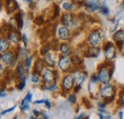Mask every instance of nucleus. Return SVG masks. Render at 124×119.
Instances as JSON below:
<instances>
[{
  "label": "nucleus",
  "instance_id": "393cba45",
  "mask_svg": "<svg viewBox=\"0 0 124 119\" xmlns=\"http://www.w3.org/2000/svg\"><path fill=\"white\" fill-rule=\"evenodd\" d=\"M16 20L18 22V25H19V28H22L23 26V19H22V15L21 14H17V15L16 16Z\"/></svg>",
  "mask_w": 124,
  "mask_h": 119
},
{
  "label": "nucleus",
  "instance_id": "f704fd0d",
  "mask_svg": "<svg viewBox=\"0 0 124 119\" xmlns=\"http://www.w3.org/2000/svg\"><path fill=\"white\" fill-rule=\"evenodd\" d=\"M76 100H77V98H76L75 95H70L69 98H68V101L71 102V103H76Z\"/></svg>",
  "mask_w": 124,
  "mask_h": 119
},
{
  "label": "nucleus",
  "instance_id": "2f4dec72",
  "mask_svg": "<svg viewBox=\"0 0 124 119\" xmlns=\"http://www.w3.org/2000/svg\"><path fill=\"white\" fill-rule=\"evenodd\" d=\"M58 15H59V7H58L57 5H54V18H56Z\"/></svg>",
  "mask_w": 124,
  "mask_h": 119
},
{
  "label": "nucleus",
  "instance_id": "f3484780",
  "mask_svg": "<svg viewBox=\"0 0 124 119\" xmlns=\"http://www.w3.org/2000/svg\"><path fill=\"white\" fill-rule=\"evenodd\" d=\"M44 61L46 62L48 65L50 66H54V56L51 53H48L44 56Z\"/></svg>",
  "mask_w": 124,
  "mask_h": 119
},
{
  "label": "nucleus",
  "instance_id": "cd10ccee",
  "mask_svg": "<svg viewBox=\"0 0 124 119\" xmlns=\"http://www.w3.org/2000/svg\"><path fill=\"white\" fill-rule=\"evenodd\" d=\"M100 11H101V13L104 14V15H108L109 14V9L106 6H101V7H100Z\"/></svg>",
  "mask_w": 124,
  "mask_h": 119
},
{
  "label": "nucleus",
  "instance_id": "bb28decb",
  "mask_svg": "<svg viewBox=\"0 0 124 119\" xmlns=\"http://www.w3.org/2000/svg\"><path fill=\"white\" fill-rule=\"evenodd\" d=\"M63 7H64L65 10H68V11H72L73 10V5L71 3H64Z\"/></svg>",
  "mask_w": 124,
  "mask_h": 119
},
{
  "label": "nucleus",
  "instance_id": "423d86ee",
  "mask_svg": "<svg viewBox=\"0 0 124 119\" xmlns=\"http://www.w3.org/2000/svg\"><path fill=\"white\" fill-rule=\"evenodd\" d=\"M58 65L60 67V69H62L63 71H67L69 68H70V65H71V60L69 59L68 57L66 56H63L59 60V62H58Z\"/></svg>",
  "mask_w": 124,
  "mask_h": 119
},
{
  "label": "nucleus",
  "instance_id": "4c0bfd02",
  "mask_svg": "<svg viewBox=\"0 0 124 119\" xmlns=\"http://www.w3.org/2000/svg\"><path fill=\"white\" fill-rule=\"evenodd\" d=\"M40 117H39V119H48V116H47L45 113H43V114H41V115H39Z\"/></svg>",
  "mask_w": 124,
  "mask_h": 119
},
{
  "label": "nucleus",
  "instance_id": "a19ab883",
  "mask_svg": "<svg viewBox=\"0 0 124 119\" xmlns=\"http://www.w3.org/2000/svg\"><path fill=\"white\" fill-rule=\"evenodd\" d=\"M23 39H24V42H25V45H27V37H26V35H23Z\"/></svg>",
  "mask_w": 124,
  "mask_h": 119
},
{
  "label": "nucleus",
  "instance_id": "5701e85b",
  "mask_svg": "<svg viewBox=\"0 0 124 119\" xmlns=\"http://www.w3.org/2000/svg\"><path fill=\"white\" fill-rule=\"evenodd\" d=\"M17 73H18V75H19V77H20V78L25 77V70H24V66H23V64H22L21 62H19V63H18V65H17Z\"/></svg>",
  "mask_w": 124,
  "mask_h": 119
},
{
  "label": "nucleus",
  "instance_id": "a878e982",
  "mask_svg": "<svg viewBox=\"0 0 124 119\" xmlns=\"http://www.w3.org/2000/svg\"><path fill=\"white\" fill-rule=\"evenodd\" d=\"M20 79H21V81H20V84H19V86H18V89L22 90V89H24V87H25V81H26V78L23 77V78H20Z\"/></svg>",
  "mask_w": 124,
  "mask_h": 119
},
{
  "label": "nucleus",
  "instance_id": "7c9ffc66",
  "mask_svg": "<svg viewBox=\"0 0 124 119\" xmlns=\"http://www.w3.org/2000/svg\"><path fill=\"white\" fill-rule=\"evenodd\" d=\"M40 53H41L42 55H44V56H45L46 54L49 53V47H48V46H44V47H42V48H41Z\"/></svg>",
  "mask_w": 124,
  "mask_h": 119
},
{
  "label": "nucleus",
  "instance_id": "37998d69",
  "mask_svg": "<svg viewBox=\"0 0 124 119\" xmlns=\"http://www.w3.org/2000/svg\"><path fill=\"white\" fill-rule=\"evenodd\" d=\"M80 88H81V86H78V87H77V89H76V92H78Z\"/></svg>",
  "mask_w": 124,
  "mask_h": 119
},
{
  "label": "nucleus",
  "instance_id": "7ed1b4c3",
  "mask_svg": "<svg viewBox=\"0 0 124 119\" xmlns=\"http://www.w3.org/2000/svg\"><path fill=\"white\" fill-rule=\"evenodd\" d=\"M101 35L98 31H93L90 36H89V42L91 45H93V46H97V45L100 44L101 42Z\"/></svg>",
  "mask_w": 124,
  "mask_h": 119
},
{
  "label": "nucleus",
  "instance_id": "c756f323",
  "mask_svg": "<svg viewBox=\"0 0 124 119\" xmlns=\"http://www.w3.org/2000/svg\"><path fill=\"white\" fill-rule=\"evenodd\" d=\"M34 22H35L36 24H38V25H41V24H43L44 20H43V18H42L41 16H38V17H36V18H35Z\"/></svg>",
  "mask_w": 124,
  "mask_h": 119
},
{
  "label": "nucleus",
  "instance_id": "c85d7f7f",
  "mask_svg": "<svg viewBox=\"0 0 124 119\" xmlns=\"http://www.w3.org/2000/svg\"><path fill=\"white\" fill-rule=\"evenodd\" d=\"M31 81L33 82V83H38L39 82V76L37 74H32L31 75Z\"/></svg>",
  "mask_w": 124,
  "mask_h": 119
},
{
  "label": "nucleus",
  "instance_id": "de8ad7c7",
  "mask_svg": "<svg viewBox=\"0 0 124 119\" xmlns=\"http://www.w3.org/2000/svg\"><path fill=\"white\" fill-rule=\"evenodd\" d=\"M123 5H124V3H123Z\"/></svg>",
  "mask_w": 124,
  "mask_h": 119
},
{
  "label": "nucleus",
  "instance_id": "39448f33",
  "mask_svg": "<svg viewBox=\"0 0 124 119\" xmlns=\"http://www.w3.org/2000/svg\"><path fill=\"white\" fill-rule=\"evenodd\" d=\"M75 82H74V78L70 75H67L64 77L63 81H62V88L65 90H70L73 88Z\"/></svg>",
  "mask_w": 124,
  "mask_h": 119
},
{
  "label": "nucleus",
  "instance_id": "4be33fe9",
  "mask_svg": "<svg viewBox=\"0 0 124 119\" xmlns=\"http://www.w3.org/2000/svg\"><path fill=\"white\" fill-rule=\"evenodd\" d=\"M7 8L9 9L8 13H11V12L15 11L16 8H17V4H16V1H8L7 2Z\"/></svg>",
  "mask_w": 124,
  "mask_h": 119
},
{
  "label": "nucleus",
  "instance_id": "f03ea898",
  "mask_svg": "<svg viewBox=\"0 0 124 119\" xmlns=\"http://www.w3.org/2000/svg\"><path fill=\"white\" fill-rule=\"evenodd\" d=\"M112 74H113V71H110V69H109L108 67L106 65H104V68H102V69L99 70V73H98L97 77H98V80L101 83L107 84L109 81H110V79H111Z\"/></svg>",
  "mask_w": 124,
  "mask_h": 119
},
{
  "label": "nucleus",
  "instance_id": "c9c22d12",
  "mask_svg": "<svg viewBox=\"0 0 124 119\" xmlns=\"http://www.w3.org/2000/svg\"><path fill=\"white\" fill-rule=\"evenodd\" d=\"M46 89H48V90H51V91H54V90H56V89H57V86L54 84V85H53V86H51V87H48V88H46Z\"/></svg>",
  "mask_w": 124,
  "mask_h": 119
},
{
  "label": "nucleus",
  "instance_id": "a211bd4d",
  "mask_svg": "<svg viewBox=\"0 0 124 119\" xmlns=\"http://www.w3.org/2000/svg\"><path fill=\"white\" fill-rule=\"evenodd\" d=\"M0 46H1L0 50H1L2 53H3L4 51H6V50L10 47V43H9V41H8V40H7L6 38H2V39H1V40H0Z\"/></svg>",
  "mask_w": 124,
  "mask_h": 119
},
{
  "label": "nucleus",
  "instance_id": "ea45409f",
  "mask_svg": "<svg viewBox=\"0 0 124 119\" xmlns=\"http://www.w3.org/2000/svg\"><path fill=\"white\" fill-rule=\"evenodd\" d=\"M45 104H46V106H47V108H49V109H51V103L48 101V100H46L45 101Z\"/></svg>",
  "mask_w": 124,
  "mask_h": 119
},
{
  "label": "nucleus",
  "instance_id": "473e14b6",
  "mask_svg": "<svg viewBox=\"0 0 124 119\" xmlns=\"http://www.w3.org/2000/svg\"><path fill=\"white\" fill-rule=\"evenodd\" d=\"M58 44H59V43H58V40H53V42H52V46L54 47V50H56V49H57Z\"/></svg>",
  "mask_w": 124,
  "mask_h": 119
},
{
  "label": "nucleus",
  "instance_id": "e433bc0d",
  "mask_svg": "<svg viewBox=\"0 0 124 119\" xmlns=\"http://www.w3.org/2000/svg\"><path fill=\"white\" fill-rule=\"evenodd\" d=\"M15 109H16V106H15V107H13V108H11L10 109H7V110H5V111H2V112H1V114L3 115V114H5V113H8V112H10V111H13Z\"/></svg>",
  "mask_w": 124,
  "mask_h": 119
},
{
  "label": "nucleus",
  "instance_id": "49530a36",
  "mask_svg": "<svg viewBox=\"0 0 124 119\" xmlns=\"http://www.w3.org/2000/svg\"><path fill=\"white\" fill-rule=\"evenodd\" d=\"M86 119H89V118H88V117H87V118H86Z\"/></svg>",
  "mask_w": 124,
  "mask_h": 119
},
{
  "label": "nucleus",
  "instance_id": "9d476101",
  "mask_svg": "<svg viewBox=\"0 0 124 119\" xmlns=\"http://www.w3.org/2000/svg\"><path fill=\"white\" fill-rule=\"evenodd\" d=\"M1 60L5 63H12L14 64V55L11 52H5L1 55Z\"/></svg>",
  "mask_w": 124,
  "mask_h": 119
},
{
  "label": "nucleus",
  "instance_id": "6ab92c4d",
  "mask_svg": "<svg viewBox=\"0 0 124 119\" xmlns=\"http://www.w3.org/2000/svg\"><path fill=\"white\" fill-rule=\"evenodd\" d=\"M9 38L15 43L19 41V35L17 34V32H16V31H11L10 34H9Z\"/></svg>",
  "mask_w": 124,
  "mask_h": 119
},
{
  "label": "nucleus",
  "instance_id": "72a5a7b5",
  "mask_svg": "<svg viewBox=\"0 0 124 119\" xmlns=\"http://www.w3.org/2000/svg\"><path fill=\"white\" fill-rule=\"evenodd\" d=\"M31 63V57H28V58L26 59V67H27L28 69L30 68Z\"/></svg>",
  "mask_w": 124,
  "mask_h": 119
},
{
  "label": "nucleus",
  "instance_id": "4468645a",
  "mask_svg": "<svg viewBox=\"0 0 124 119\" xmlns=\"http://www.w3.org/2000/svg\"><path fill=\"white\" fill-rule=\"evenodd\" d=\"M85 54L87 57H97L99 54V49H98V47H90V48H88V50Z\"/></svg>",
  "mask_w": 124,
  "mask_h": 119
},
{
  "label": "nucleus",
  "instance_id": "412c9836",
  "mask_svg": "<svg viewBox=\"0 0 124 119\" xmlns=\"http://www.w3.org/2000/svg\"><path fill=\"white\" fill-rule=\"evenodd\" d=\"M60 51H61L64 55H69L71 53V47L67 44V43H62L60 45Z\"/></svg>",
  "mask_w": 124,
  "mask_h": 119
},
{
  "label": "nucleus",
  "instance_id": "f8f14e48",
  "mask_svg": "<svg viewBox=\"0 0 124 119\" xmlns=\"http://www.w3.org/2000/svg\"><path fill=\"white\" fill-rule=\"evenodd\" d=\"M61 21L64 25H66V27H67V26H71V25H73V23H74V17L71 15L65 14V15L62 16Z\"/></svg>",
  "mask_w": 124,
  "mask_h": 119
},
{
  "label": "nucleus",
  "instance_id": "a18cd8bd",
  "mask_svg": "<svg viewBox=\"0 0 124 119\" xmlns=\"http://www.w3.org/2000/svg\"><path fill=\"white\" fill-rule=\"evenodd\" d=\"M119 115H120V119H122V112H119Z\"/></svg>",
  "mask_w": 124,
  "mask_h": 119
},
{
  "label": "nucleus",
  "instance_id": "aec40b11",
  "mask_svg": "<svg viewBox=\"0 0 124 119\" xmlns=\"http://www.w3.org/2000/svg\"><path fill=\"white\" fill-rule=\"evenodd\" d=\"M9 26H10V28L13 30V31H17L18 28H19V25H18V22H17V20H16V18H11L10 19V24H9Z\"/></svg>",
  "mask_w": 124,
  "mask_h": 119
},
{
  "label": "nucleus",
  "instance_id": "1a4fd4ad",
  "mask_svg": "<svg viewBox=\"0 0 124 119\" xmlns=\"http://www.w3.org/2000/svg\"><path fill=\"white\" fill-rule=\"evenodd\" d=\"M55 72H53L52 70H49L47 69L44 72V75H43V78H44V82L45 83H52L55 80Z\"/></svg>",
  "mask_w": 124,
  "mask_h": 119
},
{
  "label": "nucleus",
  "instance_id": "b1692460",
  "mask_svg": "<svg viewBox=\"0 0 124 119\" xmlns=\"http://www.w3.org/2000/svg\"><path fill=\"white\" fill-rule=\"evenodd\" d=\"M71 60L73 61V63H74V64H77V65H78V64H80V63L82 62V60L80 59L78 56H77V55H74V56L72 57Z\"/></svg>",
  "mask_w": 124,
  "mask_h": 119
},
{
  "label": "nucleus",
  "instance_id": "79ce46f5",
  "mask_svg": "<svg viewBox=\"0 0 124 119\" xmlns=\"http://www.w3.org/2000/svg\"><path fill=\"white\" fill-rule=\"evenodd\" d=\"M98 80V77H95V76H93V79H92V81L93 82H96Z\"/></svg>",
  "mask_w": 124,
  "mask_h": 119
},
{
  "label": "nucleus",
  "instance_id": "20e7f679",
  "mask_svg": "<svg viewBox=\"0 0 124 119\" xmlns=\"http://www.w3.org/2000/svg\"><path fill=\"white\" fill-rule=\"evenodd\" d=\"M105 49V58L107 60H112L116 55V47L112 42H107L104 45Z\"/></svg>",
  "mask_w": 124,
  "mask_h": 119
},
{
  "label": "nucleus",
  "instance_id": "6e6552de",
  "mask_svg": "<svg viewBox=\"0 0 124 119\" xmlns=\"http://www.w3.org/2000/svg\"><path fill=\"white\" fill-rule=\"evenodd\" d=\"M70 30L68 27H66V26H63V27H60L59 29H58V36H59V38L63 40H68L69 38H70Z\"/></svg>",
  "mask_w": 124,
  "mask_h": 119
},
{
  "label": "nucleus",
  "instance_id": "2eb2a0df",
  "mask_svg": "<svg viewBox=\"0 0 124 119\" xmlns=\"http://www.w3.org/2000/svg\"><path fill=\"white\" fill-rule=\"evenodd\" d=\"M86 6H87L88 10L91 11V12H94L95 10H97L98 8H100L98 6V3L95 2V1H89V2H87L86 3Z\"/></svg>",
  "mask_w": 124,
  "mask_h": 119
},
{
  "label": "nucleus",
  "instance_id": "c03bdc74",
  "mask_svg": "<svg viewBox=\"0 0 124 119\" xmlns=\"http://www.w3.org/2000/svg\"><path fill=\"white\" fill-rule=\"evenodd\" d=\"M83 115H84V113H82L81 115H79V116H78V118H76V119H80V118H82V117H83Z\"/></svg>",
  "mask_w": 124,
  "mask_h": 119
},
{
  "label": "nucleus",
  "instance_id": "dca6fc26",
  "mask_svg": "<svg viewBox=\"0 0 124 119\" xmlns=\"http://www.w3.org/2000/svg\"><path fill=\"white\" fill-rule=\"evenodd\" d=\"M44 68V63L41 60H37V61L35 62V65H34V73H41L42 70Z\"/></svg>",
  "mask_w": 124,
  "mask_h": 119
},
{
  "label": "nucleus",
  "instance_id": "0eeeda50",
  "mask_svg": "<svg viewBox=\"0 0 124 119\" xmlns=\"http://www.w3.org/2000/svg\"><path fill=\"white\" fill-rule=\"evenodd\" d=\"M73 78H74V82H75L78 86H80V85L85 81V79H86V73H84V72H82V71H76V72L74 73Z\"/></svg>",
  "mask_w": 124,
  "mask_h": 119
},
{
  "label": "nucleus",
  "instance_id": "9b49d317",
  "mask_svg": "<svg viewBox=\"0 0 124 119\" xmlns=\"http://www.w3.org/2000/svg\"><path fill=\"white\" fill-rule=\"evenodd\" d=\"M113 39L115 40V41L117 42V44L121 45L122 42L124 41V31L123 30L117 31V32L113 36Z\"/></svg>",
  "mask_w": 124,
  "mask_h": 119
},
{
  "label": "nucleus",
  "instance_id": "ddd939ff",
  "mask_svg": "<svg viewBox=\"0 0 124 119\" xmlns=\"http://www.w3.org/2000/svg\"><path fill=\"white\" fill-rule=\"evenodd\" d=\"M31 93H28V94L26 95V97H25V98L22 100V102H21V109H22V110L28 109H29L28 103L31 102Z\"/></svg>",
  "mask_w": 124,
  "mask_h": 119
},
{
  "label": "nucleus",
  "instance_id": "f257e3e1",
  "mask_svg": "<svg viewBox=\"0 0 124 119\" xmlns=\"http://www.w3.org/2000/svg\"><path fill=\"white\" fill-rule=\"evenodd\" d=\"M100 95L105 99L106 103H110L114 99V96H115V89H114V87L111 86V85L104 86L100 90Z\"/></svg>",
  "mask_w": 124,
  "mask_h": 119
},
{
  "label": "nucleus",
  "instance_id": "58836bf2",
  "mask_svg": "<svg viewBox=\"0 0 124 119\" xmlns=\"http://www.w3.org/2000/svg\"><path fill=\"white\" fill-rule=\"evenodd\" d=\"M120 101H121V103L124 105V92L121 93V95H120Z\"/></svg>",
  "mask_w": 124,
  "mask_h": 119
}]
</instances>
